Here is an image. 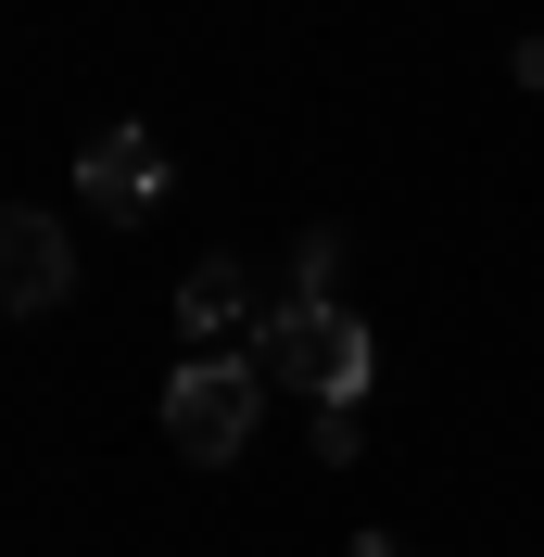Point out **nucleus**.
<instances>
[{
    "mask_svg": "<svg viewBox=\"0 0 544 557\" xmlns=\"http://www.w3.org/2000/svg\"><path fill=\"white\" fill-rule=\"evenodd\" d=\"M64 292H76V242L38 203H13L0 215V317H51Z\"/></svg>",
    "mask_w": 544,
    "mask_h": 557,
    "instance_id": "3",
    "label": "nucleus"
},
{
    "mask_svg": "<svg viewBox=\"0 0 544 557\" xmlns=\"http://www.w3.org/2000/svg\"><path fill=\"white\" fill-rule=\"evenodd\" d=\"M507 76H519V89H544V38H519V51H507Z\"/></svg>",
    "mask_w": 544,
    "mask_h": 557,
    "instance_id": "8",
    "label": "nucleus"
},
{
    "mask_svg": "<svg viewBox=\"0 0 544 557\" xmlns=\"http://www.w3.org/2000/svg\"><path fill=\"white\" fill-rule=\"evenodd\" d=\"M254 418H267V368H254V355H190L165 381V444L190 456V469H228V456L254 444Z\"/></svg>",
    "mask_w": 544,
    "mask_h": 557,
    "instance_id": "2",
    "label": "nucleus"
},
{
    "mask_svg": "<svg viewBox=\"0 0 544 557\" xmlns=\"http://www.w3.org/2000/svg\"><path fill=\"white\" fill-rule=\"evenodd\" d=\"M76 190H89L102 215H152L165 203V139L152 127H102L89 152H76Z\"/></svg>",
    "mask_w": 544,
    "mask_h": 557,
    "instance_id": "4",
    "label": "nucleus"
},
{
    "mask_svg": "<svg viewBox=\"0 0 544 557\" xmlns=\"http://www.w3.org/2000/svg\"><path fill=\"white\" fill-rule=\"evenodd\" d=\"M254 368H267V381H292V393H317V406H368L380 343H368L342 305H279L267 330H254Z\"/></svg>",
    "mask_w": 544,
    "mask_h": 557,
    "instance_id": "1",
    "label": "nucleus"
},
{
    "mask_svg": "<svg viewBox=\"0 0 544 557\" xmlns=\"http://www.w3.org/2000/svg\"><path fill=\"white\" fill-rule=\"evenodd\" d=\"M342 267H355V242L342 228H305L292 242V305H342Z\"/></svg>",
    "mask_w": 544,
    "mask_h": 557,
    "instance_id": "6",
    "label": "nucleus"
},
{
    "mask_svg": "<svg viewBox=\"0 0 544 557\" xmlns=\"http://www.w3.org/2000/svg\"><path fill=\"white\" fill-rule=\"evenodd\" d=\"M317 456H330V469H355V456H368V418H355V406H317Z\"/></svg>",
    "mask_w": 544,
    "mask_h": 557,
    "instance_id": "7",
    "label": "nucleus"
},
{
    "mask_svg": "<svg viewBox=\"0 0 544 557\" xmlns=\"http://www.w3.org/2000/svg\"><path fill=\"white\" fill-rule=\"evenodd\" d=\"M177 330H190V343H228V330H267V292H254V267H240V253H203V267L177 278Z\"/></svg>",
    "mask_w": 544,
    "mask_h": 557,
    "instance_id": "5",
    "label": "nucleus"
},
{
    "mask_svg": "<svg viewBox=\"0 0 544 557\" xmlns=\"http://www.w3.org/2000/svg\"><path fill=\"white\" fill-rule=\"evenodd\" d=\"M355 557H406V545H393V532H368V545H355Z\"/></svg>",
    "mask_w": 544,
    "mask_h": 557,
    "instance_id": "9",
    "label": "nucleus"
}]
</instances>
